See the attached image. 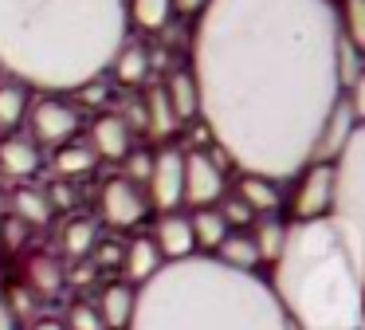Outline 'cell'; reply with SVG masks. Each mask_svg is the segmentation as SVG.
I'll return each instance as SVG.
<instances>
[{"label": "cell", "mask_w": 365, "mask_h": 330, "mask_svg": "<svg viewBox=\"0 0 365 330\" xmlns=\"http://www.w3.org/2000/svg\"><path fill=\"white\" fill-rule=\"evenodd\" d=\"M216 209H220L224 224H228L232 232H236V228H247V224H252V220H255V212L247 209V204L240 201L236 193H224V196H220V204H216Z\"/></svg>", "instance_id": "cell-30"}, {"label": "cell", "mask_w": 365, "mask_h": 330, "mask_svg": "<svg viewBox=\"0 0 365 330\" xmlns=\"http://www.w3.org/2000/svg\"><path fill=\"white\" fill-rule=\"evenodd\" d=\"M189 224H192V240H197V256H212L224 240H228L232 228L224 224L220 209H192L189 212Z\"/></svg>", "instance_id": "cell-21"}, {"label": "cell", "mask_w": 365, "mask_h": 330, "mask_svg": "<svg viewBox=\"0 0 365 330\" xmlns=\"http://www.w3.org/2000/svg\"><path fill=\"white\" fill-rule=\"evenodd\" d=\"M59 244H63V251L71 259H83L87 251H95V244H98V228H95V220H67L63 224V232H59Z\"/></svg>", "instance_id": "cell-27"}, {"label": "cell", "mask_w": 365, "mask_h": 330, "mask_svg": "<svg viewBox=\"0 0 365 330\" xmlns=\"http://www.w3.org/2000/svg\"><path fill=\"white\" fill-rule=\"evenodd\" d=\"M153 244H158L161 259L165 264H177V259H189L197 256V240H192V224H189V212H158L153 220Z\"/></svg>", "instance_id": "cell-11"}, {"label": "cell", "mask_w": 365, "mask_h": 330, "mask_svg": "<svg viewBox=\"0 0 365 330\" xmlns=\"http://www.w3.org/2000/svg\"><path fill=\"white\" fill-rule=\"evenodd\" d=\"M126 20L138 31H161L173 20V0H126Z\"/></svg>", "instance_id": "cell-23"}, {"label": "cell", "mask_w": 365, "mask_h": 330, "mask_svg": "<svg viewBox=\"0 0 365 330\" xmlns=\"http://www.w3.org/2000/svg\"><path fill=\"white\" fill-rule=\"evenodd\" d=\"M134 299H138V287H130V283H110L95 303L103 326L106 330H126L130 314H134Z\"/></svg>", "instance_id": "cell-18"}, {"label": "cell", "mask_w": 365, "mask_h": 330, "mask_svg": "<svg viewBox=\"0 0 365 330\" xmlns=\"http://www.w3.org/2000/svg\"><path fill=\"white\" fill-rule=\"evenodd\" d=\"M110 71L114 79H118L122 86H142L145 79H150V71H153V63H150V51H145L142 44H134V39H126V44L114 51V59H110Z\"/></svg>", "instance_id": "cell-19"}, {"label": "cell", "mask_w": 365, "mask_h": 330, "mask_svg": "<svg viewBox=\"0 0 365 330\" xmlns=\"http://www.w3.org/2000/svg\"><path fill=\"white\" fill-rule=\"evenodd\" d=\"M208 8V0H173V12L181 16H200Z\"/></svg>", "instance_id": "cell-35"}, {"label": "cell", "mask_w": 365, "mask_h": 330, "mask_svg": "<svg viewBox=\"0 0 365 330\" xmlns=\"http://www.w3.org/2000/svg\"><path fill=\"white\" fill-rule=\"evenodd\" d=\"M91 149L95 157H106V161H126L134 154V130L122 114H98L91 122Z\"/></svg>", "instance_id": "cell-13"}, {"label": "cell", "mask_w": 365, "mask_h": 330, "mask_svg": "<svg viewBox=\"0 0 365 330\" xmlns=\"http://www.w3.org/2000/svg\"><path fill=\"white\" fill-rule=\"evenodd\" d=\"M200 122L240 173L291 181L341 102L334 0H208L192 28Z\"/></svg>", "instance_id": "cell-1"}, {"label": "cell", "mask_w": 365, "mask_h": 330, "mask_svg": "<svg viewBox=\"0 0 365 330\" xmlns=\"http://www.w3.org/2000/svg\"><path fill=\"white\" fill-rule=\"evenodd\" d=\"M294 189L287 196L291 220H326L334 212V161H310L294 173Z\"/></svg>", "instance_id": "cell-6"}, {"label": "cell", "mask_w": 365, "mask_h": 330, "mask_svg": "<svg viewBox=\"0 0 365 330\" xmlns=\"http://www.w3.org/2000/svg\"><path fill=\"white\" fill-rule=\"evenodd\" d=\"M287 224L291 220H283L275 212V216H255L252 220V244H255V251H259V264H275L279 259V251H283V244H287Z\"/></svg>", "instance_id": "cell-22"}, {"label": "cell", "mask_w": 365, "mask_h": 330, "mask_svg": "<svg viewBox=\"0 0 365 330\" xmlns=\"http://www.w3.org/2000/svg\"><path fill=\"white\" fill-rule=\"evenodd\" d=\"M346 106H349V114H354V122H357V126H365V67L357 71L354 79H349Z\"/></svg>", "instance_id": "cell-32"}, {"label": "cell", "mask_w": 365, "mask_h": 330, "mask_svg": "<svg viewBox=\"0 0 365 330\" xmlns=\"http://www.w3.org/2000/svg\"><path fill=\"white\" fill-rule=\"evenodd\" d=\"M220 264L236 267V271H259V251H255L252 236L247 232H228V240L212 251Z\"/></svg>", "instance_id": "cell-24"}, {"label": "cell", "mask_w": 365, "mask_h": 330, "mask_svg": "<svg viewBox=\"0 0 365 330\" xmlns=\"http://www.w3.org/2000/svg\"><path fill=\"white\" fill-rule=\"evenodd\" d=\"M43 157L28 134H0V177L4 181H32L40 173Z\"/></svg>", "instance_id": "cell-12"}, {"label": "cell", "mask_w": 365, "mask_h": 330, "mask_svg": "<svg viewBox=\"0 0 365 330\" xmlns=\"http://www.w3.org/2000/svg\"><path fill=\"white\" fill-rule=\"evenodd\" d=\"M220 161L224 157L208 154V149H189L185 154V204L189 209H212L228 193V177H224Z\"/></svg>", "instance_id": "cell-8"}, {"label": "cell", "mask_w": 365, "mask_h": 330, "mask_svg": "<svg viewBox=\"0 0 365 330\" xmlns=\"http://www.w3.org/2000/svg\"><path fill=\"white\" fill-rule=\"evenodd\" d=\"M0 330H20V314L12 311V299L0 295Z\"/></svg>", "instance_id": "cell-34"}, {"label": "cell", "mask_w": 365, "mask_h": 330, "mask_svg": "<svg viewBox=\"0 0 365 330\" xmlns=\"http://www.w3.org/2000/svg\"><path fill=\"white\" fill-rule=\"evenodd\" d=\"M232 193L255 212V216H275L283 209V181H271V177H259V173H240L236 189Z\"/></svg>", "instance_id": "cell-14"}, {"label": "cell", "mask_w": 365, "mask_h": 330, "mask_svg": "<svg viewBox=\"0 0 365 330\" xmlns=\"http://www.w3.org/2000/svg\"><path fill=\"white\" fill-rule=\"evenodd\" d=\"M98 212H103V220L110 228H134L150 212V196L130 177H110L98 189Z\"/></svg>", "instance_id": "cell-10"}, {"label": "cell", "mask_w": 365, "mask_h": 330, "mask_svg": "<svg viewBox=\"0 0 365 330\" xmlns=\"http://www.w3.org/2000/svg\"><path fill=\"white\" fill-rule=\"evenodd\" d=\"M357 330H365V319H361V326H357Z\"/></svg>", "instance_id": "cell-37"}, {"label": "cell", "mask_w": 365, "mask_h": 330, "mask_svg": "<svg viewBox=\"0 0 365 330\" xmlns=\"http://www.w3.org/2000/svg\"><path fill=\"white\" fill-rule=\"evenodd\" d=\"M126 173H122V177H130V181H134V185H138V181H145V177H150V165H153V154H130L126 157Z\"/></svg>", "instance_id": "cell-33"}, {"label": "cell", "mask_w": 365, "mask_h": 330, "mask_svg": "<svg viewBox=\"0 0 365 330\" xmlns=\"http://www.w3.org/2000/svg\"><path fill=\"white\" fill-rule=\"evenodd\" d=\"M169 99V110H173L177 122H189V118H200V94H197V79H192L189 67H177L173 75L161 83Z\"/></svg>", "instance_id": "cell-17"}, {"label": "cell", "mask_w": 365, "mask_h": 330, "mask_svg": "<svg viewBox=\"0 0 365 330\" xmlns=\"http://www.w3.org/2000/svg\"><path fill=\"white\" fill-rule=\"evenodd\" d=\"M28 330H67V326H63V319H51L48 314V319H36Z\"/></svg>", "instance_id": "cell-36"}, {"label": "cell", "mask_w": 365, "mask_h": 330, "mask_svg": "<svg viewBox=\"0 0 365 330\" xmlns=\"http://www.w3.org/2000/svg\"><path fill=\"white\" fill-rule=\"evenodd\" d=\"M28 138L36 146H67L79 134V110L63 99V94H36L32 110H28Z\"/></svg>", "instance_id": "cell-7"}, {"label": "cell", "mask_w": 365, "mask_h": 330, "mask_svg": "<svg viewBox=\"0 0 365 330\" xmlns=\"http://www.w3.org/2000/svg\"><path fill=\"white\" fill-rule=\"evenodd\" d=\"M334 224L341 228L354 251L357 275L365 287V126L349 134L346 149L334 157Z\"/></svg>", "instance_id": "cell-5"}, {"label": "cell", "mask_w": 365, "mask_h": 330, "mask_svg": "<svg viewBox=\"0 0 365 330\" xmlns=\"http://www.w3.org/2000/svg\"><path fill=\"white\" fill-rule=\"evenodd\" d=\"M95 149L87 146V141H67V146H59L56 149V169H59V177L63 181H79V177H87L91 169H95Z\"/></svg>", "instance_id": "cell-25"}, {"label": "cell", "mask_w": 365, "mask_h": 330, "mask_svg": "<svg viewBox=\"0 0 365 330\" xmlns=\"http://www.w3.org/2000/svg\"><path fill=\"white\" fill-rule=\"evenodd\" d=\"M9 209H12V220H20L24 228H43L56 212L48 201V189H32V185H20L9 196Z\"/></svg>", "instance_id": "cell-20"}, {"label": "cell", "mask_w": 365, "mask_h": 330, "mask_svg": "<svg viewBox=\"0 0 365 330\" xmlns=\"http://www.w3.org/2000/svg\"><path fill=\"white\" fill-rule=\"evenodd\" d=\"M173 126H177V118H173V110H169L165 91L153 86V91L145 94V130L158 134V138H165V134H173Z\"/></svg>", "instance_id": "cell-28"}, {"label": "cell", "mask_w": 365, "mask_h": 330, "mask_svg": "<svg viewBox=\"0 0 365 330\" xmlns=\"http://www.w3.org/2000/svg\"><path fill=\"white\" fill-rule=\"evenodd\" d=\"M0 224H4V216H0Z\"/></svg>", "instance_id": "cell-38"}, {"label": "cell", "mask_w": 365, "mask_h": 330, "mask_svg": "<svg viewBox=\"0 0 365 330\" xmlns=\"http://www.w3.org/2000/svg\"><path fill=\"white\" fill-rule=\"evenodd\" d=\"M28 279H32V287L40 291V295H56V291L63 287V271H59V264L51 256H36L32 264H28Z\"/></svg>", "instance_id": "cell-29"}, {"label": "cell", "mask_w": 365, "mask_h": 330, "mask_svg": "<svg viewBox=\"0 0 365 330\" xmlns=\"http://www.w3.org/2000/svg\"><path fill=\"white\" fill-rule=\"evenodd\" d=\"M63 326L67 330H106L103 319H98V311H95V303H71Z\"/></svg>", "instance_id": "cell-31"}, {"label": "cell", "mask_w": 365, "mask_h": 330, "mask_svg": "<svg viewBox=\"0 0 365 330\" xmlns=\"http://www.w3.org/2000/svg\"><path fill=\"white\" fill-rule=\"evenodd\" d=\"M36 91L24 86L20 79H0V134H16L28 122V110H32Z\"/></svg>", "instance_id": "cell-16"}, {"label": "cell", "mask_w": 365, "mask_h": 330, "mask_svg": "<svg viewBox=\"0 0 365 330\" xmlns=\"http://www.w3.org/2000/svg\"><path fill=\"white\" fill-rule=\"evenodd\" d=\"M126 39V0H0V71L40 94L98 83Z\"/></svg>", "instance_id": "cell-2"}, {"label": "cell", "mask_w": 365, "mask_h": 330, "mask_svg": "<svg viewBox=\"0 0 365 330\" xmlns=\"http://www.w3.org/2000/svg\"><path fill=\"white\" fill-rule=\"evenodd\" d=\"M145 196L158 212H177L185 204V149L165 146L153 154L150 177H145Z\"/></svg>", "instance_id": "cell-9"}, {"label": "cell", "mask_w": 365, "mask_h": 330, "mask_svg": "<svg viewBox=\"0 0 365 330\" xmlns=\"http://www.w3.org/2000/svg\"><path fill=\"white\" fill-rule=\"evenodd\" d=\"M338 28H341V39L361 55L365 51V0H338Z\"/></svg>", "instance_id": "cell-26"}, {"label": "cell", "mask_w": 365, "mask_h": 330, "mask_svg": "<svg viewBox=\"0 0 365 330\" xmlns=\"http://www.w3.org/2000/svg\"><path fill=\"white\" fill-rule=\"evenodd\" d=\"M267 287L294 330H357L365 319L361 275L334 216L287 224Z\"/></svg>", "instance_id": "cell-4"}, {"label": "cell", "mask_w": 365, "mask_h": 330, "mask_svg": "<svg viewBox=\"0 0 365 330\" xmlns=\"http://www.w3.org/2000/svg\"><path fill=\"white\" fill-rule=\"evenodd\" d=\"M122 271H126V283L130 287H142V283H150L153 275L165 267V259H161L158 244H153V236H138V240H130L126 248H122Z\"/></svg>", "instance_id": "cell-15"}, {"label": "cell", "mask_w": 365, "mask_h": 330, "mask_svg": "<svg viewBox=\"0 0 365 330\" xmlns=\"http://www.w3.org/2000/svg\"><path fill=\"white\" fill-rule=\"evenodd\" d=\"M126 330H294L259 271H236L216 256L165 264L138 287Z\"/></svg>", "instance_id": "cell-3"}]
</instances>
